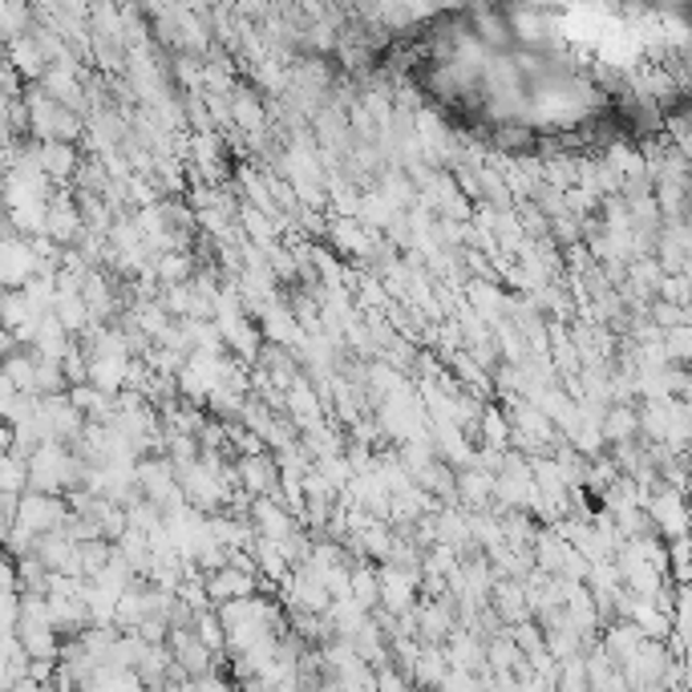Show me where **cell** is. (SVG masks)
Listing matches in <instances>:
<instances>
[]
</instances>
